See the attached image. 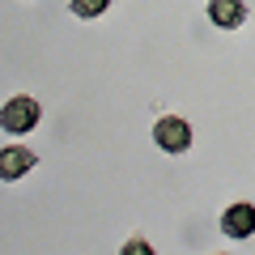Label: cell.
<instances>
[{
	"mask_svg": "<svg viewBox=\"0 0 255 255\" xmlns=\"http://www.w3.org/2000/svg\"><path fill=\"white\" fill-rule=\"evenodd\" d=\"M38 119H43V107H38L30 94H17V98H9V102H4V111H0V124H4V132H13V136L30 132Z\"/></svg>",
	"mask_w": 255,
	"mask_h": 255,
	"instance_id": "6da1fadb",
	"label": "cell"
},
{
	"mask_svg": "<svg viewBox=\"0 0 255 255\" xmlns=\"http://www.w3.org/2000/svg\"><path fill=\"white\" fill-rule=\"evenodd\" d=\"M153 140H157L162 153H187L191 149V124L179 115H162L153 124Z\"/></svg>",
	"mask_w": 255,
	"mask_h": 255,
	"instance_id": "7a4b0ae2",
	"label": "cell"
},
{
	"mask_svg": "<svg viewBox=\"0 0 255 255\" xmlns=\"http://www.w3.org/2000/svg\"><path fill=\"white\" fill-rule=\"evenodd\" d=\"M221 230H226L230 238H251L255 234V204H247V200L230 204V209L221 213Z\"/></svg>",
	"mask_w": 255,
	"mask_h": 255,
	"instance_id": "3957f363",
	"label": "cell"
},
{
	"mask_svg": "<svg viewBox=\"0 0 255 255\" xmlns=\"http://www.w3.org/2000/svg\"><path fill=\"white\" fill-rule=\"evenodd\" d=\"M34 162H38V157L30 153V149H21V145H9V149H0V179H4V183L21 179L26 170H34Z\"/></svg>",
	"mask_w": 255,
	"mask_h": 255,
	"instance_id": "277c9868",
	"label": "cell"
},
{
	"mask_svg": "<svg viewBox=\"0 0 255 255\" xmlns=\"http://www.w3.org/2000/svg\"><path fill=\"white\" fill-rule=\"evenodd\" d=\"M209 17L217 30H238L247 21V4L243 0H209Z\"/></svg>",
	"mask_w": 255,
	"mask_h": 255,
	"instance_id": "5b68a950",
	"label": "cell"
},
{
	"mask_svg": "<svg viewBox=\"0 0 255 255\" xmlns=\"http://www.w3.org/2000/svg\"><path fill=\"white\" fill-rule=\"evenodd\" d=\"M107 9H111V0H73V13H77V17H85V21L102 17Z\"/></svg>",
	"mask_w": 255,
	"mask_h": 255,
	"instance_id": "8992f818",
	"label": "cell"
},
{
	"mask_svg": "<svg viewBox=\"0 0 255 255\" xmlns=\"http://www.w3.org/2000/svg\"><path fill=\"white\" fill-rule=\"evenodd\" d=\"M124 255H149V243H136V238H132V243L124 247Z\"/></svg>",
	"mask_w": 255,
	"mask_h": 255,
	"instance_id": "52a82bcc",
	"label": "cell"
}]
</instances>
